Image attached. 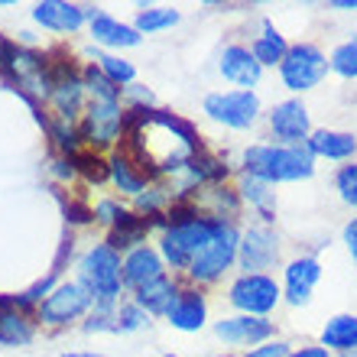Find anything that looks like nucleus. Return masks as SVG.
Segmentation results:
<instances>
[{
	"instance_id": "obj_21",
	"label": "nucleus",
	"mask_w": 357,
	"mask_h": 357,
	"mask_svg": "<svg viewBox=\"0 0 357 357\" xmlns=\"http://www.w3.org/2000/svg\"><path fill=\"white\" fill-rule=\"evenodd\" d=\"M205 315H208V305H205V296L195 289H188L178 296V302L172 305L169 312V325L178 331H198L205 325Z\"/></svg>"
},
{
	"instance_id": "obj_16",
	"label": "nucleus",
	"mask_w": 357,
	"mask_h": 357,
	"mask_svg": "<svg viewBox=\"0 0 357 357\" xmlns=\"http://www.w3.org/2000/svg\"><path fill=\"white\" fill-rule=\"evenodd\" d=\"M166 273H162V257L150 247H133L127 260H123V282L130 286V289L140 292L143 286H150V282L162 280Z\"/></svg>"
},
{
	"instance_id": "obj_23",
	"label": "nucleus",
	"mask_w": 357,
	"mask_h": 357,
	"mask_svg": "<svg viewBox=\"0 0 357 357\" xmlns=\"http://www.w3.org/2000/svg\"><path fill=\"white\" fill-rule=\"evenodd\" d=\"M321 348L328 351H357V315H335V319L321 328Z\"/></svg>"
},
{
	"instance_id": "obj_44",
	"label": "nucleus",
	"mask_w": 357,
	"mask_h": 357,
	"mask_svg": "<svg viewBox=\"0 0 357 357\" xmlns=\"http://www.w3.org/2000/svg\"><path fill=\"white\" fill-rule=\"evenodd\" d=\"M341 357H357V351H348V354H341Z\"/></svg>"
},
{
	"instance_id": "obj_5",
	"label": "nucleus",
	"mask_w": 357,
	"mask_h": 357,
	"mask_svg": "<svg viewBox=\"0 0 357 357\" xmlns=\"http://www.w3.org/2000/svg\"><path fill=\"white\" fill-rule=\"evenodd\" d=\"M237 247H241V234L221 221L218 231L211 234V241L205 244V250L195 257V264L188 266V276L195 282H215L237 260Z\"/></svg>"
},
{
	"instance_id": "obj_37",
	"label": "nucleus",
	"mask_w": 357,
	"mask_h": 357,
	"mask_svg": "<svg viewBox=\"0 0 357 357\" xmlns=\"http://www.w3.org/2000/svg\"><path fill=\"white\" fill-rule=\"evenodd\" d=\"M247 357H289V344H282V341H270L264 348H254Z\"/></svg>"
},
{
	"instance_id": "obj_38",
	"label": "nucleus",
	"mask_w": 357,
	"mask_h": 357,
	"mask_svg": "<svg viewBox=\"0 0 357 357\" xmlns=\"http://www.w3.org/2000/svg\"><path fill=\"white\" fill-rule=\"evenodd\" d=\"M162 202H166V195H162L160 188H153V192H146V195L137 198V208H140V211H146V215H153V211H156Z\"/></svg>"
},
{
	"instance_id": "obj_13",
	"label": "nucleus",
	"mask_w": 357,
	"mask_h": 357,
	"mask_svg": "<svg viewBox=\"0 0 357 357\" xmlns=\"http://www.w3.org/2000/svg\"><path fill=\"white\" fill-rule=\"evenodd\" d=\"M218 68H221V75H225L231 85L241 88V91H250V88L260 82V75H264V66L257 62V56L247 46H227L225 52H221Z\"/></svg>"
},
{
	"instance_id": "obj_27",
	"label": "nucleus",
	"mask_w": 357,
	"mask_h": 357,
	"mask_svg": "<svg viewBox=\"0 0 357 357\" xmlns=\"http://www.w3.org/2000/svg\"><path fill=\"white\" fill-rule=\"evenodd\" d=\"M146 231H150V221H146V218L123 215L121 221H117V227H114V234H111V247L117 250V247H133V244H140Z\"/></svg>"
},
{
	"instance_id": "obj_33",
	"label": "nucleus",
	"mask_w": 357,
	"mask_h": 357,
	"mask_svg": "<svg viewBox=\"0 0 357 357\" xmlns=\"http://www.w3.org/2000/svg\"><path fill=\"white\" fill-rule=\"evenodd\" d=\"M335 188H338V195L344 205L357 208V162L351 166H341L338 176H335Z\"/></svg>"
},
{
	"instance_id": "obj_17",
	"label": "nucleus",
	"mask_w": 357,
	"mask_h": 357,
	"mask_svg": "<svg viewBox=\"0 0 357 357\" xmlns=\"http://www.w3.org/2000/svg\"><path fill=\"white\" fill-rule=\"evenodd\" d=\"M33 20L39 26L56 29V33H75L88 20V10L75 7V3H62V0H46V3L33 7Z\"/></svg>"
},
{
	"instance_id": "obj_22",
	"label": "nucleus",
	"mask_w": 357,
	"mask_h": 357,
	"mask_svg": "<svg viewBox=\"0 0 357 357\" xmlns=\"http://www.w3.org/2000/svg\"><path fill=\"white\" fill-rule=\"evenodd\" d=\"M178 296H182V292L176 289V282H172L169 276H162V280L150 282V286H143V289L137 292V305H140L146 315H169L172 305L178 302Z\"/></svg>"
},
{
	"instance_id": "obj_4",
	"label": "nucleus",
	"mask_w": 357,
	"mask_h": 357,
	"mask_svg": "<svg viewBox=\"0 0 357 357\" xmlns=\"http://www.w3.org/2000/svg\"><path fill=\"white\" fill-rule=\"evenodd\" d=\"M0 62H3V68H7V75L13 78L17 85L29 88V91L52 94V88H56V72L49 68L46 56H39V52H33V49L0 43Z\"/></svg>"
},
{
	"instance_id": "obj_34",
	"label": "nucleus",
	"mask_w": 357,
	"mask_h": 357,
	"mask_svg": "<svg viewBox=\"0 0 357 357\" xmlns=\"http://www.w3.org/2000/svg\"><path fill=\"white\" fill-rule=\"evenodd\" d=\"M150 325V315L133 302V305H123L121 312H117V331H140Z\"/></svg>"
},
{
	"instance_id": "obj_15",
	"label": "nucleus",
	"mask_w": 357,
	"mask_h": 357,
	"mask_svg": "<svg viewBox=\"0 0 357 357\" xmlns=\"http://www.w3.org/2000/svg\"><path fill=\"white\" fill-rule=\"evenodd\" d=\"M85 78H78L72 72V66H62L56 72V88H52V104H56V111L62 121H75L78 111H82V98H85Z\"/></svg>"
},
{
	"instance_id": "obj_19",
	"label": "nucleus",
	"mask_w": 357,
	"mask_h": 357,
	"mask_svg": "<svg viewBox=\"0 0 357 357\" xmlns=\"http://www.w3.org/2000/svg\"><path fill=\"white\" fill-rule=\"evenodd\" d=\"M312 156H321V160H335V162H344L354 156L357 150V140L351 133H338V130H315L305 140Z\"/></svg>"
},
{
	"instance_id": "obj_6",
	"label": "nucleus",
	"mask_w": 357,
	"mask_h": 357,
	"mask_svg": "<svg viewBox=\"0 0 357 357\" xmlns=\"http://www.w3.org/2000/svg\"><path fill=\"white\" fill-rule=\"evenodd\" d=\"M328 68H331L328 59H325V52L319 46L302 43V46H289L286 59L280 62V75L289 91H309L328 75Z\"/></svg>"
},
{
	"instance_id": "obj_30",
	"label": "nucleus",
	"mask_w": 357,
	"mask_h": 357,
	"mask_svg": "<svg viewBox=\"0 0 357 357\" xmlns=\"http://www.w3.org/2000/svg\"><path fill=\"white\" fill-rule=\"evenodd\" d=\"M178 23V10L169 7H150V10H140L137 17V33H160V29H169Z\"/></svg>"
},
{
	"instance_id": "obj_9",
	"label": "nucleus",
	"mask_w": 357,
	"mask_h": 357,
	"mask_svg": "<svg viewBox=\"0 0 357 357\" xmlns=\"http://www.w3.org/2000/svg\"><path fill=\"white\" fill-rule=\"evenodd\" d=\"M91 292L82 282H62L46 296V302H39V321L43 325H68L78 315H85L91 309Z\"/></svg>"
},
{
	"instance_id": "obj_10",
	"label": "nucleus",
	"mask_w": 357,
	"mask_h": 357,
	"mask_svg": "<svg viewBox=\"0 0 357 357\" xmlns=\"http://www.w3.org/2000/svg\"><path fill=\"white\" fill-rule=\"evenodd\" d=\"M237 260L241 270L247 273H264L280 260V241L266 225H257L241 234V247H237Z\"/></svg>"
},
{
	"instance_id": "obj_8",
	"label": "nucleus",
	"mask_w": 357,
	"mask_h": 357,
	"mask_svg": "<svg viewBox=\"0 0 357 357\" xmlns=\"http://www.w3.org/2000/svg\"><path fill=\"white\" fill-rule=\"evenodd\" d=\"M205 114L211 121L234 127V130H247L260 114V98L254 91H215L205 98Z\"/></svg>"
},
{
	"instance_id": "obj_20",
	"label": "nucleus",
	"mask_w": 357,
	"mask_h": 357,
	"mask_svg": "<svg viewBox=\"0 0 357 357\" xmlns=\"http://www.w3.org/2000/svg\"><path fill=\"white\" fill-rule=\"evenodd\" d=\"M88 20H91V36L94 43H104V46H137L140 43V33L133 26H123V23H117L114 17H107V13H94V10H88Z\"/></svg>"
},
{
	"instance_id": "obj_46",
	"label": "nucleus",
	"mask_w": 357,
	"mask_h": 357,
	"mask_svg": "<svg viewBox=\"0 0 357 357\" xmlns=\"http://www.w3.org/2000/svg\"><path fill=\"white\" fill-rule=\"evenodd\" d=\"M221 357H234V354H221Z\"/></svg>"
},
{
	"instance_id": "obj_2",
	"label": "nucleus",
	"mask_w": 357,
	"mask_h": 357,
	"mask_svg": "<svg viewBox=\"0 0 357 357\" xmlns=\"http://www.w3.org/2000/svg\"><path fill=\"white\" fill-rule=\"evenodd\" d=\"M78 282L91 292L98 309L111 312L117 296H121V282H123V264H121V257H117V250L111 244L91 247L78 260Z\"/></svg>"
},
{
	"instance_id": "obj_35",
	"label": "nucleus",
	"mask_w": 357,
	"mask_h": 357,
	"mask_svg": "<svg viewBox=\"0 0 357 357\" xmlns=\"http://www.w3.org/2000/svg\"><path fill=\"white\" fill-rule=\"evenodd\" d=\"M75 166L88 176V182H104V178L111 176V166H104L98 156H91V153H82V156H75Z\"/></svg>"
},
{
	"instance_id": "obj_45",
	"label": "nucleus",
	"mask_w": 357,
	"mask_h": 357,
	"mask_svg": "<svg viewBox=\"0 0 357 357\" xmlns=\"http://www.w3.org/2000/svg\"><path fill=\"white\" fill-rule=\"evenodd\" d=\"M162 357H176V354H162Z\"/></svg>"
},
{
	"instance_id": "obj_41",
	"label": "nucleus",
	"mask_w": 357,
	"mask_h": 357,
	"mask_svg": "<svg viewBox=\"0 0 357 357\" xmlns=\"http://www.w3.org/2000/svg\"><path fill=\"white\" fill-rule=\"evenodd\" d=\"M130 98L140 104H153V91H146L143 85H130Z\"/></svg>"
},
{
	"instance_id": "obj_24",
	"label": "nucleus",
	"mask_w": 357,
	"mask_h": 357,
	"mask_svg": "<svg viewBox=\"0 0 357 357\" xmlns=\"http://www.w3.org/2000/svg\"><path fill=\"white\" fill-rule=\"evenodd\" d=\"M111 178L114 185L121 188V192H127V195H143V188H146V176L140 172V166L130 160V156H123V153H117L111 160Z\"/></svg>"
},
{
	"instance_id": "obj_36",
	"label": "nucleus",
	"mask_w": 357,
	"mask_h": 357,
	"mask_svg": "<svg viewBox=\"0 0 357 357\" xmlns=\"http://www.w3.org/2000/svg\"><path fill=\"white\" fill-rule=\"evenodd\" d=\"M127 211H121V205H114V202H101V205L94 208V218L101 221V225H117Z\"/></svg>"
},
{
	"instance_id": "obj_29",
	"label": "nucleus",
	"mask_w": 357,
	"mask_h": 357,
	"mask_svg": "<svg viewBox=\"0 0 357 357\" xmlns=\"http://www.w3.org/2000/svg\"><path fill=\"white\" fill-rule=\"evenodd\" d=\"M85 88H88V94H91V101H101V104H117L121 101V88L114 85L111 78L94 66L85 72Z\"/></svg>"
},
{
	"instance_id": "obj_31",
	"label": "nucleus",
	"mask_w": 357,
	"mask_h": 357,
	"mask_svg": "<svg viewBox=\"0 0 357 357\" xmlns=\"http://www.w3.org/2000/svg\"><path fill=\"white\" fill-rule=\"evenodd\" d=\"M331 72H338L341 78H357V39H348V43H341L328 59Z\"/></svg>"
},
{
	"instance_id": "obj_32",
	"label": "nucleus",
	"mask_w": 357,
	"mask_h": 357,
	"mask_svg": "<svg viewBox=\"0 0 357 357\" xmlns=\"http://www.w3.org/2000/svg\"><path fill=\"white\" fill-rule=\"evenodd\" d=\"M98 68L111 78L114 85H130L133 82V66L123 62V59H117V56H98Z\"/></svg>"
},
{
	"instance_id": "obj_39",
	"label": "nucleus",
	"mask_w": 357,
	"mask_h": 357,
	"mask_svg": "<svg viewBox=\"0 0 357 357\" xmlns=\"http://www.w3.org/2000/svg\"><path fill=\"white\" fill-rule=\"evenodd\" d=\"M344 244H348V254L354 257V264H357V218L348 221V227H344Z\"/></svg>"
},
{
	"instance_id": "obj_14",
	"label": "nucleus",
	"mask_w": 357,
	"mask_h": 357,
	"mask_svg": "<svg viewBox=\"0 0 357 357\" xmlns=\"http://www.w3.org/2000/svg\"><path fill=\"white\" fill-rule=\"evenodd\" d=\"M215 335L227 344H260L273 335L270 319H257V315H234L215 325Z\"/></svg>"
},
{
	"instance_id": "obj_43",
	"label": "nucleus",
	"mask_w": 357,
	"mask_h": 357,
	"mask_svg": "<svg viewBox=\"0 0 357 357\" xmlns=\"http://www.w3.org/2000/svg\"><path fill=\"white\" fill-rule=\"evenodd\" d=\"M335 7H338V10H357V0H354V3H351V0H338Z\"/></svg>"
},
{
	"instance_id": "obj_11",
	"label": "nucleus",
	"mask_w": 357,
	"mask_h": 357,
	"mask_svg": "<svg viewBox=\"0 0 357 357\" xmlns=\"http://www.w3.org/2000/svg\"><path fill=\"white\" fill-rule=\"evenodd\" d=\"M123 130V114H121V104H101V101H91L88 104V114H85V123H82V137L94 146H107L121 137Z\"/></svg>"
},
{
	"instance_id": "obj_7",
	"label": "nucleus",
	"mask_w": 357,
	"mask_h": 357,
	"mask_svg": "<svg viewBox=\"0 0 357 357\" xmlns=\"http://www.w3.org/2000/svg\"><path fill=\"white\" fill-rule=\"evenodd\" d=\"M231 305L241 309L244 315H257V319H266L282 299V289L276 286L273 276L266 273H244L241 280H234L231 286Z\"/></svg>"
},
{
	"instance_id": "obj_42",
	"label": "nucleus",
	"mask_w": 357,
	"mask_h": 357,
	"mask_svg": "<svg viewBox=\"0 0 357 357\" xmlns=\"http://www.w3.org/2000/svg\"><path fill=\"white\" fill-rule=\"evenodd\" d=\"M62 357H107V354H94V351H75V354H62Z\"/></svg>"
},
{
	"instance_id": "obj_40",
	"label": "nucleus",
	"mask_w": 357,
	"mask_h": 357,
	"mask_svg": "<svg viewBox=\"0 0 357 357\" xmlns=\"http://www.w3.org/2000/svg\"><path fill=\"white\" fill-rule=\"evenodd\" d=\"M289 357H331L328 348H299V351H289Z\"/></svg>"
},
{
	"instance_id": "obj_18",
	"label": "nucleus",
	"mask_w": 357,
	"mask_h": 357,
	"mask_svg": "<svg viewBox=\"0 0 357 357\" xmlns=\"http://www.w3.org/2000/svg\"><path fill=\"white\" fill-rule=\"evenodd\" d=\"M321 280V266L315 257H299L286 266V299L292 305H305L312 299V286Z\"/></svg>"
},
{
	"instance_id": "obj_28",
	"label": "nucleus",
	"mask_w": 357,
	"mask_h": 357,
	"mask_svg": "<svg viewBox=\"0 0 357 357\" xmlns=\"http://www.w3.org/2000/svg\"><path fill=\"white\" fill-rule=\"evenodd\" d=\"M33 341V325L10 309L0 315V344H26Z\"/></svg>"
},
{
	"instance_id": "obj_1",
	"label": "nucleus",
	"mask_w": 357,
	"mask_h": 357,
	"mask_svg": "<svg viewBox=\"0 0 357 357\" xmlns=\"http://www.w3.org/2000/svg\"><path fill=\"white\" fill-rule=\"evenodd\" d=\"M247 176L264 178L266 185L276 182H299L312 176L309 146H282V143H260L244 153Z\"/></svg>"
},
{
	"instance_id": "obj_26",
	"label": "nucleus",
	"mask_w": 357,
	"mask_h": 357,
	"mask_svg": "<svg viewBox=\"0 0 357 357\" xmlns=\"http://www.w3.org/2000/svg\"><path fill=\"white\" fill-rule=\"evenodd\" d=\"M241 195H244L247 202L266 218V221H273V198H276V192H270V185H266L264 178L244 176V182H241Z\"/></svg>"
},
{
	"instance_id": "obj_12",
	"label": "nucleus",
	"mask_w": 357,
	"mask_h": 357,
	"mask_svg": "<svg viewBox=\"0 0 357 357\" xmlns=\"http://www.w3.org/2000/svg\"><path fill=\"white\" fill-rule=\"evenodd\" d=\"M270 130L276 133V140L282 146H302V140L309 137V111L302 101H282L273 107L270 114Z\"/></svg>"
},
{
	"instance_id": "obj_25",
	"label": "nucleus",
	"mask_w": 357,
	"mask_h": 357,
	"mask_svg": "<svg viewBox=\"0 0 357 357\" xmlns=\"http://www.w3.org/2000/svg\"><path fill=\"white\" fill-rule=\"evenodd\" d=\"M250 52L257 56V62H260V66H276V62H282V59H286L289 46H286V39H282L280 33L270 26V23H264V36L250 46Z\"/></svg>"
},
{
	"instance_id": "obj_3",
	"label": "nucleus",
	"mask_w": 357,
	"mask_h": 357,
	"mask_svg": "<svg viewBox=\"0 0 357 357\" xmlns=\"http://www.w3.org/2000/svg\"><path fill=\"white\" fill-rule=\"evenodd\" d=\"M218 225H221V221L202 218V215L188 218V221H178V225H169V231H166L160 241L162 260H166L172 270H188V266L195 264V257L205 250V244L211 241Z\"/></svg>"
}]
</instances>
